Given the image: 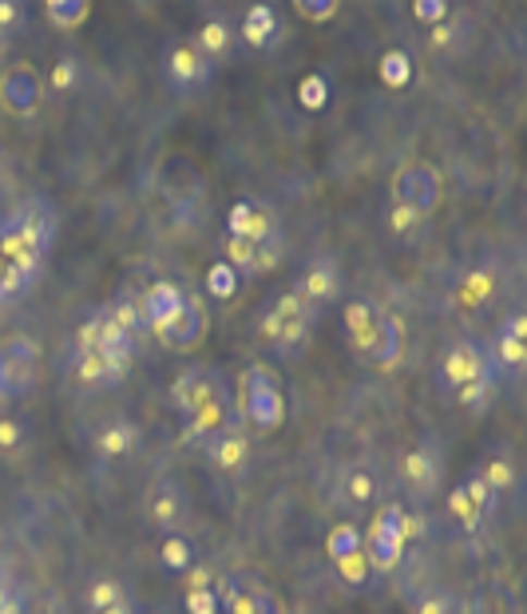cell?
Wrapping results in <instances>:
<instances>
[{
  "instance_id": "cell-1",
  "label": "cell",
  "mask_w": 527,
  "mask_h": 614,
  "mask_svg": "<svg viewBox=\"0 0 527 614\" xmlns=\"http://www.w3.org/2000/svg\"><path fill=\"white\" fill-rule=\"evenodd\" d=\"M171 396H175V405L183 408V417H187V437L203 440V444H207L210 437L226 432V428H238L234 396L215 369H203V365L187 369V373L171 384Z\"/></svg>"
},
{
  "instance_id": "cell-2",
  "label": "cell",
  "mask_w": 527,
  "mask_h": 614,
  "mask_svg": "<svg viewBox=\"0 0 527 614\" xmlns=\"http://www.w3.org/2000/svg\"><path fill=\"white\" fill-rule=\"evenodd\" d=\"M420 519H413L401 504H384L373 512V524H369V531H365V563H369V570L373 575H389V570L401 567V560H405V548L408 539L417 536Z\"/></svg>"
},
{
  "instance_id": "cell-3",
  "label": "cell",
  "mask_w": 527,
  "mask_h": 614,
  "mask_svg": "<svg viewBox=\"0 0 527 614\" xmlns=\"http://www.w3.org/2000/svg\"><path fill=\"white\" fill-rule=\"evenodd\" d=\"M238 417L258 428V432H274L286 420L282 381H278V373L266 361H254L238 377Z\"/></svg>"
},
{
  "instance_id": "cell-4",
  "label": "cell",
  "mask_w": 527,
  "mask_h": 614,
  "mask_svg": "<svg viewBox=\"0 0 527 614\" xmlns=\"http://www.w3.org/2000/svg\"><path fill=\"white\" fill-rule=\"evenodd\" d=\"M393 202L396 207H408L417 210L420 219H429L432 210L440 207V198H444V179L432 163L425 159H408L393 171Z\"/></svg>"
},
{
  "instance_id": "cell-5",
  "label": "cell",
  "mask_w": 527,
  "mask_h": 614,
  "mask_svg": "<svg viewBox=\"0 0 527 614\" xmlns=\"http://www.w3.org/2000/svg\"><path fill=\"white\" fill-rule=\"evenodd\" d=\"M36 373H40V345L33 337H9L0 345V401H24L36 389Z\"/></svg>"
},
{
  "instance_id": "cell-6",
  "label": "cell",
  "mask_w": 527,
  "mask_h": 614,
  "mask_svg": "<svg viewBox=\"0 0 527 614\" xmlns=\"http://www.w3.org/2000/svg\"><path fill=\"white\" fill-rule=\"evenodd\" d=\"M258 333H262L270 345H278L282 353H294L309 333V309L297 302V294H282L274 306L266 309L262 321H258Z\"/></svg>"
},
{
  "instance_id": "cell-7",
  "label": "cell",
  "mask_w": 527,
  "mask_h": 614,
  "mask_svg": "<svg viewBox=\"0 0 527 614\" xmlns=\"http://www.w3.org/2000/svg\"><path fill=\"white\" fill-rule=\"evenodd\" d=\"M219 603L226 614H282L278 594L266 587L262 579H254L246 570H234L226 575L219 587Z\"/></svg>"
},
{
  "instance_id": "cell-8",
  "label": "cell",
  "mask_w": 527,
  "mask_h": 614,
  "mask_svg": "<svg viewBox=\"0 0 527 614\" xmlns=\"http://www.w3.org/2000/svg\"><path fill=\"white\" fill-rule=\"evenodd\" d=\"M45 99V79L33 64H12L0 72V103L12 111V115H33Z\"/></svg>"
},
{
  "instance_id": "cell-9",
  "label": "cell",
  "mask_w": 527,
  "mask_h": 614,
  "mask_svg": "<svg viewBox=\"0 0 527 614\" xmlns=\"http://www.w3.org/2000/svg\"><path fill=\"white\" fill-rule=\"evenodd\" d=\"M207 309H203V302H198L195 294H187V302H183V309H179L175 318L163 321V326H155V337L163 341L167 349H179V353H187L195 349L198 341L207 337Z\"/></svg>"
},
{
  "instance_id": "cell-10",
  "label": "cell",
  "mask_w": 527,
  "mask_h": 614,
  "mask_svg": "<svg viewBox=\"0 0 527 614\" xmlns=\"http://www.w3.org/2000/svg\"><path fill=\"white\" fill-rule=\"evenodd\" d=\"M187 492H183V483L163 476V480L151 483V492H147V516L151 524L163 531V536H179V527L187 524Z\"/></svg>"
},
{
  "instance_id": "cell-11",
  "label": "cell",
  "mask_w": 527,
  "mask_h": 614,
  "mask_svg": "<svg viewBox=\"0 0 527 614\" xmlns=\"http://www.w3.org/2000/svg\"><path fill=\"white\" fill-rule=\"evenodd\" d=\"M361 357L373 365V369H393V365L405 357V321L396 318V314H377L373 333L365 341Z\"/></svg>"
},
{
  "instance_id": "cell-12",
  "label": "cell",
  "mask_w": 527,
  "mask_h": 614,
  "mask_svg": "<svg viewBox=\"0 0 527 614\" xmlns=\"http://www.w3.org/2000/svg\"><path fill=\"white\" fill-rule=\"evenodd\" d=\"M159 191H163L171 202L187 207V202L203 198L207 183H203V175H198V167L191 163V159H183V155H167L163 167H159Z\"/></svg>"
},
{
  "instance_id": "cell-13",
  "label": "cell",
  "mask_w": 527,
  "mask_h": 614,
  "mask_svg": "<svg viewBox=\"0 0 527 614\" xmlns=\"http://www.w3.org/2000/svg\"><path fill=\"white\" fill-rule=\"evenodd\" d=\"M210 60L195 45H179L167 52V84L179 91H195L210 79Z\"/></svg>"
},
{
  "instance_id": "cell-14",
  "label": "cell",
  "mask_w": 527,
  "mask_h": 614,
  "mask_svg": "<svg viewBox=\"0 0 527 614\" xmlns=\"http://www.w3.org/2000/svg\"><path fill=\"white\" fill-rule=\"evenodd\" d=\"M440 373L452 389H464L468 381H480L488 377V357L476 349L473 341H456L449 353H444V361H440Z\"/></svg>"
},
{
  "instance_id": "cell-15",
  "label": "cell",
  "mask_w": 527,
  "mask_h": 614,
  "mask_svg": "<svg viewBox=\"0 0 527 614\" xmlns=\"http://www.w3.org/2000/svg\"><path fill=\"white\" fill-rule=\"evenodd\" d=\"M226 231H231V238H242V242H266L278 226L258 202L238 198V202L231 207V214H226Z\"/></svg>"
},
{
  "instance_id": "cell-16",
  "label": "cell",
  "mask_w": 527,
  "mask_h": 614,
  "mask_svg": "<svg viewBox=\"0 0 527 614\" xmlns=\"http://www.w3.org/2000/svg\"><path fill=\"white\" fill-rule=\"evenodd\" d=\"M183 302H187V290L175 282H155L151 290L144 294V302H139V314H144V326L147 330H155V326H163V321H171L183 309Z\"/></svg>"
},
{
  "instance_id": "cell-17",
  "label": "cell",
  "mask_w": 527,
  "mask_h": 614,
  "mask_svg": "<svg viewBox=\"0 0 527 614\" xmlns=\"http://www.w3.org/2000/svg\"><path fill=\"white\" fill-rule=\"evenodd\" d=\"M278 33H282V24H278V9L274 4H250V9L242 12V24H238V36L246 40L250 48H274L278 45Z\"/></svg>"
},
{
  "instance_id": "cell-18",
  "label": "cell",
  "mask_w": 527,
  "mask_h": 614,
  "mask_svg": "<svg viewBox=\"0 0 527 614\" xmlns=\"http://www.w3.org/2000/svg\"><path fill=\"white\" fill-rule=\"evenodd\" d=\"M297 302L302 306H326L333 294H338V266L330 262V258H318V262H309V270L302 274V282H297Z\"/></svg>"
},
{
  "instance_id": "cell-19",
  "label": "cell",
  "mask_w": 527,
  "mask_h": 614,
  "mask_svg": "<svg viewBox=\"0 0 527 614\" xmlns=\"http://www.w3.org/2000/svg\"><path fill=\"white\" fill-rule=\"evenodd\" d=\"M203 449H207L210 464L222 468V472H242L246 461H250V440L242 437L238 428H226V432H219V437H210Z\"/></svg>"
},
{
  "instance_id": "cell-20",
  "label": "cell",
  "mask_w": 527,
  "mask_h": 614,
  "mask_svg": "<svg viewBox=\"0 0 527 614\" xmlns=\"http://www.w3.org/2000/svg\"><path fill=\"white\" fill-rule=\"evenodd\" d=\"M464 614H519L516 587H507V582H480L464 599Z\"/></svg>"
},
{
  "instance_id": "cell-21",
  "label": "cell",
  "mask_w": 527,
  "mask_h": 614,
  "mask_svg": "<svg viewBox=\"0 0 527 614\" xmlns=\"http://www.w3.org/2000/svg\"><path fill=\"white\" fill-rule=\"evenodd\" d=\"M401 476H405L408 488H417V492H432L440 483V461L437 452L429 444H417V449L405 452V461H401Z\"/></svg>"
},
{
  "instance_id": "cell-22",
  "label": "cell",
  "mask_w": 527,
  "mask_h": 614,
  "mask_svg": "<svg viewBox=\"0 0 527 614\" xmlns=\"http://www.w3.org/2000/svg\"><path fill=\"white\" fill-rule=\"evenodd\" d=\"M524 341H527V318L512 314L495 333V361L504 369H524Z\"/></svg>"
},
{
  "instance_id": "cell-23",
  "label": "cell",
  "mask_w": 527,
  "mask_h": 614,
  "mask_svg": "<svg viewBox=\"0 0 527 614\" xmlns=\"http://www.w3.org/2000/svg\"><path fill=\"white\" fill-rule=\"evenodd\" d=\"M72 373L84 389H99V384H120L123 373H115L96 349H76V361H72Z\"/></svg>"
},
{
  "instance_id": "cell-24",
  "label": "cell",
  "mask_w": 527,
  "mask_h": 614,
  "mask_svg": "<svg viewBox=\"0 0 527 614\" xmlns=\"http://www.w3.org/2000/svg\"><path fill=\"white\" fill-rule=\"evenodd\" d=\"M373 500H377L373 468L357 464V468H350V472L341 476V504H345V507H369Z\"/></svg>"
},
{
  "instance_id": "cell-25",
  "label": "cell",
  "mask_w": 527,
  "mask_h": 614,
  "mask_svg": "<svg viewBox=\"0 0 527 614\" xmlns=\"http://www.w3.org/2000/svg\"><path fill=\"white\" fill-rule=\"evenodd\" d=\"M135 444H139V428H135L132 420H115V425H108L96 437L99 456H108V461H115V456H127Z\"/></svg>"
},
{
  "instance_id": "cell-26",
  "label": "cell",
  "mask_w": 527,
  "mask_h": 614,
  "mask_svg": "<svg viewBox=\"0 0 527 614\" xmlns=\"http://www.w3.org/2000/svg\"><path fill=\"white\" fill-rule=\"evenodd\" d=\"M231 45H234V28L222 16H215V21H207L203 28H198V40H195V48L207 60H222V56L231 52Z\"/></svg>"
},
{
  "instance_id": "cell-27",
  "label": "cell",
  "mask_w": 527,
  "mask_h": 614,
  "mask_svg": "<svg viewBox=\"0 0 527 614\" xmlns=\"http://www.w3.org/2000/svg\"><path fill=\"white\" fill-rule=\"evenodd\" d=\"M91 4L88 0H48L45 4V16L52 28H60V33H72V28H79V24L88 21Z\"/></svg>"
},
{
  "instance_id": "cell-28",
  "label": "cell",
  "mask_w": 527,
  "mask_h": 614,
  "mask_svg": "<svg viewBox=\"0 0 527 614\" xmlns=\"http://www.w3.org/2000/svg\"><path fill=\"white\" fill-rule=\"evenodd\" d=\"M373 321H377V309L369 302H350L345 306V333H350V345L357 353L365 349V341L373 333Z\"/></svg>"
},
{
  "instance_id": "cell-29",
  "label": "cell",
  "mask_w": 527,
  "mask_h": 614,
  "mask_svg": "<svg viewBox=\"0 0 527 614\" xmlns=\"http://www.w3.org/2000/svg\"><path fill=\"white\" fill-rule=\"evenodd\" d=\"M361 543H365L361 527L338 524V527H330V536H326V555H330V563H341V560H350V555H357Z\"/></svg>"
},
{
  "instance_id": "cell-30",
  "label": "cell",
  "mask_w": 527,
  "mask_h": 614,
  "mask_svg": "<svg viewBox=\"0 0 527 614\" xmlns=\"http://www.w3.org/2000/svg\"><path fill=\"white\" fill-rule=\"evenodd\" d=\"M413 79V56L401 52V48H389L381 56V84L384 88H405Z\"/></svg>"
},
{
  "instance_id": "cell-31",
  "label": "cell",
  "mask_w": 527,
  "mask_h": 614,
  "mask_svg": "<svg viewBox=\"0 0 527 614\" xmlns=\"http://www.w3.org/2000/svg\"><path fill=\"white\" fill-rule=\"evenodd\" d=\"M207 294L219 297V302H226V297L238 294V270H234L226 258H219V262L207 270Z\"/></svg>"
},
{
  "instance_id": "cell-32",
  "label": "cell",
  "mask_w": 527,
  "mask_h": 614,
  "mask_svg": "<svg viewBox=\"0 0 527 614\" xmlns=\"http://www.w3.org/2000/svg\"><path fill=\"white\" fill-rule=\"evenodd\" d=\"M159 560H163L167 570H191L195 548H191V539H183V536H167L163 548H159Z\"/></svg>"
},
{
  "instance_id": "cell-33",
  "label": "cell",
  "mask_w": 527,
  "mask_h": 614,
  "mask_svg": "<svg viewBox=\"0 0 527 614\" xmlns=\"http://www.w3.org/2000/svg\"><path fill=\"white\" fill-rule=\"evenodd\" d=\"M115 603H123L120 582L108 579V575H99V579H91V587H88V606H91V614L108 611V606H115Z\"/></svg>"
},
{
  "instance_id": "cell-34",
  "label": "cell",
  "mask_w": 527,
  "mask_h": 614,
  "mask_svg": "<svg viewBox=\"0 0 527 614\" xmlns=\"http://www.w3.org/2000/svg\"><path fill=\"white\" fill-rule=\"evenodd\" d=\"M483 483L492 488V492H504V488H512L516 483V468H512V461L507 456H492V461L483 464Z\"/></svg>"
},
{
  "instance_id": "cell-35",
  "label": "cell",
  "mask_w": 527,
  "mask_h": 614,
  "mask_svg": "<svg viewBox=\"0 0 527 614\" xmlns=\"http://www.w3.org/2000/svg\"><path fill=\"white\" fill-rule=\"evenodd\" d=\"M338 567V579L345 582V587H365V582L373 579V570H369V563H365V551H357V555H350V560L333 563Z\"/></svg>"
},
{
  "instance_id": "cell-36",
  "label": "cell",
  "mask_w": 527,
  "mask_h": 614,
  "mask_svg": "<svg viewBox=\"0 0 527 614\" xmlns=\"http://www.w3.org/2000/svg\"><path fill=\"white\" fill-rule=\"evenodd\" d=\"M326 96H330V79H326V76H306V79H302V88H297L302 108H309V111L326 108Z\"/></svg>"
},
{
  "instance_id": "cell-37",
  "label": "cell",
  "mask_w": 527,
  "mask_h": 614,
  "mask_svg": "<svg viewBox=\"0 0 527 614\" xmlns=\"http://www.w3.org/2000/svg\"><path fill=\"white\" fill-rule=\"evenodd\" d=\"M449 507H452V516L461 519V524L468 527V531H476V527H480V519H483V516L473 507V500H468V492H464V483H461V488H456V492L449 495Z\"/></svg>"
},
{
  "instance_id": "cell-38",
  "label": "cell",
  "mask_w": 527,
  "mask_h": 614,
  "mask_svg": "<svg viewBox=\"0 0 527 614\" xmlns=\"http://www.w3.org/2000/svg\"><path fill=\"white\" fill-rule=\"evenodd\" d=\"M187 614H222L219 591H210V587H191L187 591Z\"/></svg>"
},
{
  "instance_id": "cell-39",
  "label": "cell",
  "mask_w": 527,
  "mask_h": 614,
  "mask_svg": "<svg viewBox=\"0 0 527 614\" xmlns=\"http://www.w3.org/2000/svg\"><path fill=\"white\" fill-rule=\"evenodd\" d=\"M76 79H79V64H76V56H60L52 67V88L56 91H72L76 88Z\"/></svg>"
},
{
  "instance_id": "cell-40",
  "label": "cell",
  "mask_w": 527,
  "mask_h": 614,
  "mask_svg": "<svg viewBox=\"0 0 527 614\" xmlns=\"http://www.w3.org/2000/svg\"><path fill=\"white\" fill-rule=\"evenodd\" d=\"M461 393V405L468 408H480L488 405V396H492V377H480V381H468L464 389H456Z\"/></svg>"
},
{
  "instance_id": "cell-41",
  "label": "cell",
  "mask_w": 527,
  "mask_h": 614,
  "mask_svg": "<svg viewBox=\"0 0 527 614\" xmlns=\"http://www.w3.org/2000/svg\"><path fill=\"white\" fill-rule=\"evenodd\" d=\"M420 222H425V219H420L417 210L396 207V202L389 207V231H393V234H413V231L420 226Z\"/></svg>"
},
{
  "instance_id": "cell-42",
  "label": "cell",
  "mask_w": 527,
  "mask_h": 614,
  "mask_svg": "<svg viewBox=\"0 0 527 614\" xmlns=\"http://www.w3.org/2000/svg\"><path fill=\"white\" fill-rule=\"evenodd\" d=\"M464 492H468V500H473V507L480 512V516H488V507H492V500H495V492L483 483V476H473V480L464 483Z\"/></svg>"
},
{
  "instance_id": "cell-43",
  "label": "cell",
  "mask_w": 527,
  "mask_h": 614,
  "mask_svg": "<svg viewBox=\"0 0 527 614\" xmlns=\"http://www.w3.org/2000/svg\"><path fill=\"white\" fill-rule=\"evenodd\" d=\"M413 16L425 24H440V21H449V4H444V0H417V4H413Z\"/></svg>"
},
{
  "instance_id": "cell-44",
  "label": "cell",
  "mask_w": 527,
  "mask_h": 614,
  "mask_svg": "<svg viewBox=\"0 0 527 614\" xmlns=\"http://www.w3.org/2000/svg\"><path fill=\"white\" fill-rule=\"evenodd\" d=\"M24 440V428L16 417H0V452H16Z\"/></svg>"
},
{
  "instance_id": "cell-45",
  "label": "cell",
  "mask_w": 527,
  "mask_h": 614,
  "mask_svg": "<svg viewBox=\"0 0 527 614\" xmlns=\"http://www.w3.org/2000/svg\"><path fill=\"white\" fill-rule=\"evenodd\" d=\"M297 12L306 21H330L333 12H338V0H297Z\"/></svg>"
},
{
  "instance_id": "cell-46",
  "label": "cell",
  "mask_w": 527,
  "mask_h": 614,
  "mask_svg": "<svg viewBox=\"0 0 527 614\" xmlns=\"http://www.w3.org/2000/svg\"><path fill=\"white\" fill-rule=\"evenodd\" d=\"M492 294V274H483V270H476L468 282H464V302H483V297Z\"/></svg>"
},
{
  "instance_id": "cell-47",
  "label": "cell",
  "mask_w": 527,
  "mask_h": 614,
  "mask_svg": "<svg viewBox=\"0 0 527 614\" xmlns=\"http://www.w3.org/2000/svg\"><path fill=\"white\" fill-rule=\"evenodd\" d=\"M28 606H33V594H28V587H24V582H16V587H12V594L4 599V606H0V614H28Z\"/></svg>"
},
{
  "instance_id": "cell-48",
  "label": "cell",
  "mask_w": 527,
  "mask_h": 614,
  "mask_svg": "<svg viewBox=\"0 0 527 614\" xmlns=\"http://www.w3.org/2000/svg\"><path fill=\"white\" fill-rule=\"evenodd\" d=\"M417 614H452V594H429V599H420Z\"/></svg>"
},
{
  "instance_id": "cell-49",
  "label": "cell",
  "mask_w": 527,
  "mask_h": 614,
  "mask_svg": "<svg viewBox=\"0 0 527 614\" xmlns=\"http://www.w3.org/2000/svg\"><path fill=\"white\" fill-rule=\"evenodd\" d=\"M432 45H437V48H449L452 45V24H444V21L432 24Z\"/></svg>"
},
{
  "instance_id": "cell-50",
  "label": "cell",
  "mask_w": 527,
  "mask_h": 614,
  "mask_svg": "<svg viewBox=\"0 0 527 614\" xmlns=\"http://www.w3.org/2000/svg\"><path fill=\"white\" fill-rule=\"evenodd\" d=\"M28 614H60V603H33Z\"/></svg>"
},
{
  "instance_id": "cell-51",
  "label": "cell",
  "mask_w": 527,
  "mask_h": 614,
  "mask_svg": "<svg viewBox=\"0 0 527 614\" xmlns=\"http://www.w3.org/2000/svg\"><path fill=\"white\" fill-rule=\"evenodd\" d=\"M12 587H16V579H9V575H0V606H4V599L12 594Z\"/></svg>"
},
{
  "instance_id": "cell-52",
  "label": "cell",
  "mask_w": 527,
  "mask_h": 614,
  "mask_svg": "<svg viewBox=\"0 0 527 614\" xmlns=\"http://www.w3.org/2000/svg\"><path fill=\"white\" fill-rule=\"evenodd\" d=\"M99 614H132V606H127V599H123V603L108 606V611H99Z\"/></svg>"
},
{
  "instance_id": "cell-53",
  "label": "cell",
  "mask_w": 527,
  "mask_h": 614,
  "mask_svg": "<svg viewBox=\"0 0 527 614\" xmlns=\"http://www.w3.org/2000/svg\"><path fill=\"white\" fill-rule=\"evenodd\" d=\"M0 52H4V33H0Z\"/></svg>"
}]
</instances>
